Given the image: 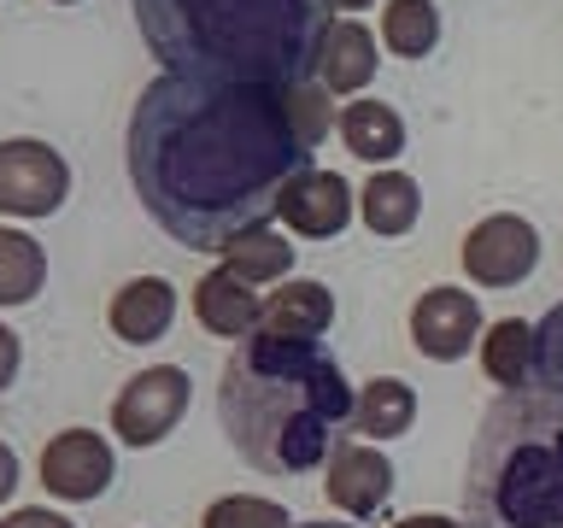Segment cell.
Listing matches in <instances>:
<instances>
[{"label":"cell","instance_id":"obj_1","mask_svg":"<svg viewBox=\"0 0 563 528\" xmlns=\"http://www.w3.org/2000/svg\"><path fill=\"white\" fill-rule=\"evenodd\" d=\"M123 158L135 200L170 241L223 253L241 229L276 218L311 147L294 135L282 88L165 70L141 88Z\"/></svg>","mask_w":563,"mask_h":528},{"label":"cell","instance_id":"obj_2","mask_svg":"<svg viewBox=\"0 0 563 528\" xmlns=\"http://www.w3.org/2000/svg\"><path fill=\"white\" fill-rule=\"evenodd\" d=\"M352 382L317 341L246 334L218 376V422L258 475H311L352 435Z\"/></svg>","mask_w":563,"mask_h":528},{"label":"cell","instance_id":"obj_3","mask_svg":"<svg viewBox=\"0 0 563 528\" xmlns=\"http://www.w3.org/2000/svg\"><path fill=\"white\" fill-rule=\"evenodd\" d=\"M147 53L176 77L294 88L317 70L329 0H130Z\"/></svg>","mask_w":563,"mask_h":528},{"label":"cell","instance_id":"obj_4","mask_svg":"<svg viewBox=\"0 0 563 528\" xmlns=\"http://www.w3.org/2000/svg\"><path fill=\"white\" fill-rule=\"evenodd\" d=\"M470 528H563V399L505 387L464 464Z\"/></svg>","mask_w":563,"mask_h":528},{"label":"cell","instance_id":"obj_5","mask_svg":"<svg viewBox=\"0 0 563 528\" xmlns=\"http://www.w3.org/2000/svg\"><path fill=\"white\" fill-rule=\"evenodd\" d=\"M188 399H194V382H188L183 364L135 370V376L118 387V399H112V435L123 440V447L147 452V447H158V440L176 435V422L188 417Z\"/></svg>","mask_w":563,"mask_h":528},{"label":"cell","instance_id":"obj_6","mask_svg":"<svg viewBox=\"0 0 563 528\" xmlns=\"http://www.w3.org/2000/svg\"><path fill=\"white\" fill-rule=\"evenodd\" d=\"M70 194V165L35 135L0 141V218H53Z\"/></svg>","mask_w":563,"mask_h":528},{"label":"cell","instance_id":"obj_7","mask_svg":"<svg viewBox=\"0 0 563 528\" xmlns=\"http://www.w3.org/2000/svg\"><path fill=\"white\" fill-rule=\"evenodd\" d=\"M540 264V229L517 211H493L464 235V271L475 288H517Z\"/></svg>","mask_w":563,"mask_h":528},{"label":"cell","instance_id":"obj_8","mask_svg":"<svg viewBox=\"0 0 563 528\" xmlns=\"http://www.w3.org/2000/svg\"><path fill=\"white\" fill-rule=\"evenodd\" d=\"M482 299L470 288H452V282H440V288H422L417 306H411V346L422 359L434 364H452L464 359V352L482 341Z\"/></svg>","mask_w":563,"mask_h":528},{"label":"cell","instance_id":"obj_9","mask_svg":"<svg viewBox=\"0 0 563 528\" xmlns=\"http://www.w3.org/2000/svg\"><path fill=\"white\" fill-rule=\"evenodd\" d=\"M112 475H118V452L95 429H59L42 447V487L53 499H70V505L100 499L112 487Z\"/></svg>","mask_w":563,"mask_h":528},{"label":"cell","instance_id":"obj_10","mask_svg":"<svg viewBox=\"0 0 563 528\" xmlns=\"http://www.w3.org/2000/svg\"><path fill=\"white\" fill-rule=\"evenodd\" d=\"M276 218H282V229H294V235H306V241H334L352 223V183L341 170L306 165L288 188H282Z\"/></svg>","mask_w":563,"mask_h":528},{"label":"cell","instance_id":"obj_11","mask_svg":"<svg viewBox=\"0 0 563 528\" xmlns=\"http://www.w3.org/2000/svg\"><path fill=\"white\" fill-rule=\"evenodd\" d=\"M176 323V288L165 276H130L106 306V329L123 346H158Z\"/></svg>","mask_w":563,"mask_h":528},{"label":"cell","instance_id":"obj_12","mask_svg":"<svg viewBox=\"0 0 563 528\" xmlns=\"http://www.w3.org/2000/svg\"><path fill=\"white\" fill-rule=\"evenodd\" d=\"M329 323H334V294L311 276L276 282L271 299L258 306V334H276V341H323Z\"/></svg>","mask_w":563,"mask_h":528},{"label":"cell","instance_id":"obj_13","mask_svg":"<svg viewBox=\"0 0 563 528\" xmlns=\"http://www.w3.org/2000/svg\"><path fill=\"white\" fill-rule=\"evenodd\" d=\"M323 493L346 517H376L387 505V493H394V464L376 447H341L323 470Z\"/></svg>","mask_w":563,"mask_h":528},{"label":"cell","instance_id":"obj_14","mask_svg":"<svg viewBox=\"0 0 563 528\" xmlns=\"http://www.w3.org/2000/svg\"><path fill=\"white\" fill-rule=\"evenodd\" d=\"M376 35H369L358 18H341V24H329L323 47H317V70L311 77L329 88V95H358V88L376 77Z\"/></svg>","mask_w":563,"mask_h":528},{"label":"cell","instance_id":"obj_15","mask_svg":"<svg viewBox=\"0 0 563 528\" xmlns=\"http://www.w3.org/2000/svg\"><path fill=\"white\" fill-rule=\"evenodd\" d=\"M258 306L264 299L229 271H206L194 282V317H200V329L218 334V341H246V334H258Z\"/></svg>","mask_w":563,"mask_h":528},{"label":"cell","instance_id":"obj_16","mask_svg":"<svg viewBox=\"0 0 563 528\" xmlns=\"http://www.w3.org/2000/svg\"><path fill=\"white\" fill-rule=\"evenodd\" d=\"M358 218L369 235H382V241H399V235H411L417 218H422V188H417V176L411 170H369V183L358 194Z\"/></svg>","mask_w":563,"mask_h":528},{"label":"cell","instance_id":"obj_17","mask_svg":"<svg viewBox=\"0 0 563 528\" xmlns=\"http://www.w3.org/2000/svg\"><path fill=\"white\" fill-rule=\"evenodd\" d=\"M334 130H341L346 153L364 158V165H394V158L405 153V118L394 112L387 100H352L341 118H334Z\"/></svg>","mask_w":563,"mask_h":528},{"label":"cell","instance_id":"obj_18","mask_svg":"<svg viewBox=\"0 0 563 528\" xmlns=\"http://www.w3.org/2000/svg\"><path fill=\"white\" fill-rule=\"evenodd\" d=\"M411 422H417V387H411V382H399V376L364 382V387H358V399H352V429H358L369 447L411 435Z\"/></svg>","mask_w":563,"mask_h":528},{"label":"cell","instance_id":"obj_19","mask_svg":"<svg viewBox=\"0 0 563 528\" xmlns=\"http://www.w3.org/2000/svg\"><path fill=\"white\" fill-rule=\"evenodd\" d=\"M218 271H229L235 282H246V288H258V282H271V288H276V282H288V271H294V246H288L282 229L253 223V229H241V235L223 246Z\"/></svg>","mask_w":563,"mask_h":528},{"label":"cell","instance_id":"obj_20","mask_svg":"<svg viewBox=\"0 0 563 528\" xmlns=\"http://www.w3.org/2000/svg\"><path fill=\"white\" fill-rule=\"evenodd\" d=\"M482 370L487 382L499 387H528L534 382V323L522 317H499V323L482 329Z\"/></svg>","mask_w":563,"mask_h":528},{"label":"cell","instance_id":"obj_21","mask_svg":"<svg viewBox=\"0 0 563 528\" xmlns=\"http://www.w3.org/2000/svg\"><path fill=\"white\" fill-rule=\"evenodd\" d=\"M47 288V253L30 229H7L0 223V311L7 306H30Z\"/></svg>","mask_w":563,"mask_h":528},{"label":"cell","instance_id":"obj_22","mask_svg":"<svg viewBox=\"0 0 563 528\" xmlns=\"http://www.w3.org/2000/svg\"><path fill=\"white\" fill-rule=\"evenodd\" d=\"M382 47L399 59H429L440 47V7L434 0H387L382 7Z\"/></svg>","mask_w":563,"mask_h":528},{"label":"cell","instance_id":"obj_23","mask_svg":"<svg viewBox=\"0 0 563 528\" xmlns=\"http://www.w3.org/2000/svg\"><path fill=\"white\" fill-rule=\"evenodd\" d=\"M282 106H288V123H294V135L306 141V147H317V141L329 135V123L341 118V112H334V95H329V88L317 82V77L282 88Z\"/></svg>","mask_w":563,"mask_h":528},{"label":"cell","instance_id":"obj_24","mask_svg":"<svg viewBox=\"0 0 563 528\" xmlns=\"http://www.w3.org/2000/svg\"><path fill=\"white\" fill-rule=\"evenodd\" d=\"M200 528H288V510L276 499H258V493H223L206 505Z\"/></svg>","mask_w":563,"mask_h":528},{"label":"cell","instance_id":"obj_25","mask_svg":"<svg viewBox=\"0 0 563 528\" xmlns=\"http://www.w3.org/2000/svg\"><path fill=\"white\" fill-rule=\"evenodd\" d=\"M534 376L545 394L563 399V299L545 306V317L534 323Z\"/></svg>","mask_w":563,"mask_h":528},{"label":"cell","instance_id":"obj_26","mask_svg":"<svg viewBox=\"0 0 563 528\" xmlns=\"http://www.w3.org/2000/svg\"><path fill=\"white\" fill-rule=\"evenodd\" d=\"M0 528H77V522H70L65 510H47V505H18L0 517Z\"/></svg>","mask_w":563,"mask_h":528},{"label":"cell","instance_id":"obj_27","mask_svg":"<svg viewBox=\"0 0 563 528\" xmlns=\"http://www.w3.org/2000/svg\"><path fill=\"white\" fill-rule=\"evenodd\" d=\"M18 364H24V341H18L12 323H0V394L18 382Z\"/></svg>","mask_w":563,"mask_h":528},{"label":"cell","instance_id":"obj_28","mask_svg":"<svg viewBox=\"0 0 563 528\" xmlns=\"http://www.w3.org/2000/svg\"><path fill=\"white\" fill-rule=\"evenodd\" d=\"M18 493V452L7 447V440H0V505H7Z\"/></svg>","mask_w":563,"mask_h":528},{"label":"cell","instance_id":"obj_29","mask_svg":"<svg viewBox=\"0 0 563 528\" xmlns=\"http://www.w3.org/2000/svg\"><path fill=\"white\" fill-rule=\"evenodd\" d=\"M394 528H464L457 517H434V510H422V517H399Z\"/></svg>","mask_w":563,"mask_h":528},{"label":"cell","instance_id":"obj_30","mask_svg":"<svg viewBox=\"0 0 563 528\" xmlns=\"http://www.w3.org/2000/svg\"><path fill=\"white\" fill-rule=\"evenodd\" d=\"M334 12H364V7H376V0H329Z\"/></svg>","mask_w":563,"mask_h":528},{"label":"cell","instance_id":"obj_31","mask_svg":"<svg viewBox=\"0 0 563 528\" xmlns=\"http://www.w3.org/2000/svg\"><path fill=\"white\" fill-rule=\"evenodd\" d=\"M288 528H352V522H288Z\"/></svg>","mask_w":563,"mask_h":528},{"label":"cell","instance_id":"obj_32","mask_svg":"<svg viewBox=\"0 0 563 528\" xmlns=\"http://www.w3.org/2000/svg\"><path fill=\"white\" fill-rule=\"evenodd\" d=\"M53 7H77V0H53Z\"/></svg>","mask_w":563,"mask_h":528}]
</instances>
